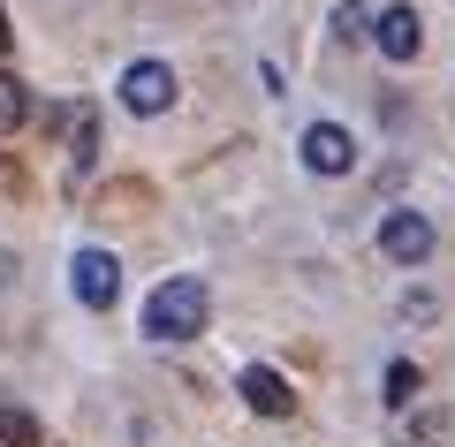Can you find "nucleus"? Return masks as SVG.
I'll list each match as a JSON object with an SVG mask.
<instances>
[{
    "mask_svg": "<svg viewBox=\"0 0 455 447\" xmlns=\"http://www.w3.org/2000/svg\"><path fill=\"white\" fill-rule=\"evenodd\" d=\"M0 46H8V23H0Z\"/></svg>",
    "mask_w": 455,
    "mask_h": 447,
    "instance_id": "obj_14",
    "label": "nucleus"
},
{
    "mask_svg": "<svg viewBox=\"0 0 455 447\" xmlns=\"http://www.w3.org/2000/svg\"><path fill=\"white\" fill-rule=\"evenodd\" d=\"M122 107L130 114H167L175 107V68L167 61H130L122 68Z\"/></svg>",
    "mask_w": 455,
    "mask_h": 447,
    "instance_id": "obj_3",
    "label": "nucleus"
},
{
    "mask_svg": "<svg viewBox=\"0 0 455 447\" xmlns=\"http://www.w3.org/2000/svg\"><path fill=\"white\" fill-rule=\"evenodd\" d=\"M418 387H425V371H418V364H387V379H379V402H387V410H410V402H418Z\"/></svg>",
    "mask_w": 455,
    "mask_h": 447,
    "instance_id": "obj_8",
    "label": "nucleus"
},
{
    "mask_svg": "<svg viewBox=\"0 0 455 447\" xmlns=\"http://www.w3.org/2000/svg\"><path fill=\"white\" fill-rule=\"evenodd\" d=\"M0 447H38V425H31V410L0 402Z\"/></svg>",
    "mask_w": 455,
    "mask_h": 447,
    "instance_id": "obj_9",
    "label": "nucleus"
},
{
    "mask_svg": "<svg viewBox=\"0 0 455 447\" xmlns=\"http://www.w3.org/2000/svg\"><path fill=\"white\" fill-rule=\"evenodd\" d=\"M304 167L311 175H349V167H357V137L341 122H311L304 129Z\"/></svg>",
    "mask_w": 455,
    "mask_h": 447,
    "instance_id": "obj_5",
    "label": "nucleus"
},
{
    "mask_svg": "<svg viewBox=\"0 0 455 447\" xmlns=\"http://www.w3.org/2000/svg\"><path fill=\"white\" fill-rule=\"evenodd\" d=\"M243 402H251L259 417H289V410H296V387L281 379L274 364H251V371H243Z\"/></svg>",
    "mask_w": 455,
    "mask_h": 447,
    "instance_id": "obj_7",
    "label": "nucleus"
},
{
    "mask_svg": "<svg viewBox=\"0 0 455 447\" xmlns=\"http://www.w3.org/2000/svg\"><path fill=\"white\" fill-rule=\"evenodd\" d=\"M334 38H341V46H357V38H372V16H364L357 0H341V8H334Z\"/></svg>",
    "mask_w": 455,
    "mask_h": 447,
    "instance_id": "obj_10",
    "label": "nucleus"
},
{
    "mask_svg": "<svg viewBox=\"0 0 455 447\" xmlns=\"http://www.w3.org/2000/svg\"><path fill=\"white\" fill-rule=\"evenodd\" d=\"M114 296H122V258L114 251H76V304L114 311Z\"/></svg>",
    "mask_w": 455,
    "mask_h": 447,
    "instance_id": "obj_4",
    "label": "nucleus"
},
{
    "mask_svg": "<svg viewBox=\"0 0 455 447\" xmlns=\"http://www.w3.org/2000/svg\"><path fill=\"white\" fill-rule=\"evenodd\" d=\"M205 319H212V296H205L197 273L160 281V288H152V304H145V334L152 341H197V334H205Z\"/></svg>",
    "mask_w": 455,
    "mask_h": 447,
    "instance_id": "obj_1",
    "label": "nucleus"
},
{
    "mask_svg": "<svg viewBox=\"0 0 455 447\" xmlns=\"http://www.w3.org/2000/svg\"><path fill=\"white\" fill-rule=\"evenodd\" d=\"M410 432H418V447H440V432H448V417H440V410H425V417H418Z\"/></svg>",
    "mask_w": 455,
    "mask_h": 447,
    "instance_id": "obj_13",
    "label": "nucleus"
},
{
    "mask_svg": "<svg viewBox=\"0 0 455 447\" xmlns=\"http://www.w3.org/2000/svg\"><path fill=\"white\" fill-rule=\"evenodd\" d=\"M16 122H23V84H16V76H0V137H8Z\"/></svg>",
    "mask_w": 455,
    "mask_h": 447,
    "instance_id": "obj_12",
    "label": "nucleus"
},
{
    "mask_svg": "<svg viewBox=\"0 0 455 447\" xmlns=\"http://www.w3.org/2000/svg\"><path fill=\"white\" fill-rule=\"evenodd\" d=\"M372 46L387 53V61H418V46H425V23H418V8H379V23H372Z\"/></svg>",
    "mask_w": 455,
    "mask_h": 447,
    "instance_id": "obj_6",
    "label": "nucleus"
},
{
    "mask_svg": "<svg viewBox=\"0 0 455 447\" xmlns=\"http://www.w3.org/2000/svg\"><path fill=\"white\" fill-rule=\"evenodd\" d=\"M92 160H99V122H92V107H84V114H76V175H84Z\"/></svg>",
    "mask_w": 455,
    "mask_h": 447,
    "instance_id": "obj_11",
    "label": "nucleus"
},
{
    "mask_svg": "<svg viewBox=\"0 0 455 447\" xmlns=\"http://www.w3.org/2000/svg\"><path fill=\"white\" fill-rule=\"evenodd\" d=\"M379 251H387L395 266H425V258H433V220L410 212V205H395L387 220H379Z\"/></svg>",
    "mask_w": 455,
    "mask_h": 447,
    "instance_id": "obj_2",
    "label": "nucleus"
}]
</instances>
